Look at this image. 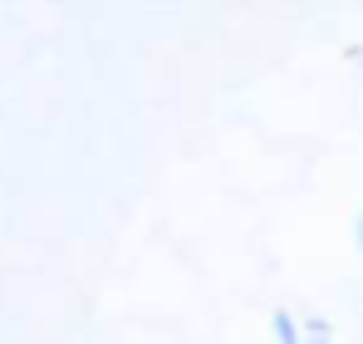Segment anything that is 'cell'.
<instances>
[{"label":"cell","mask_w":363,"mask_h":344,"mask_svg":"<svg viewBox=\"0 0 363 344\" xmlns=\"http://www.w3.org/2000/svg\"><path fill=\"white\" fill-rule=\"evenodd\" d=\"M270 330H275V340H280V344H300V325H295L290 310H275V315H270Z\"/></svg>","instance_id":"cell-1"},{"label":"cell","mask_w":363,"mask_h":344,"mask_svg":"<svg viewBox=\"0 0 363 344\" xmlns=\"http://www.w3.org/2000/svg\"><path fill=\"white\" fill-rule=\"evenodd\" d=\"M300 344H329V325L324 320H309V335H300Z\"/></svg>","instance_id":"cell-2"},{"label":"cell","mask_w":363,"mask_h":344,"mask_svg":"<svg viewBox=\"0 0 363 344\" xmlns=\"http://www.w3.org/2000/svg\"><path fill=\"white\" fill-rule=\"evenodd\" d=\"M354 236H359V251H363V212L354 217Z\"/></svg>","instance_id":"cell-3"}]
</instances>
